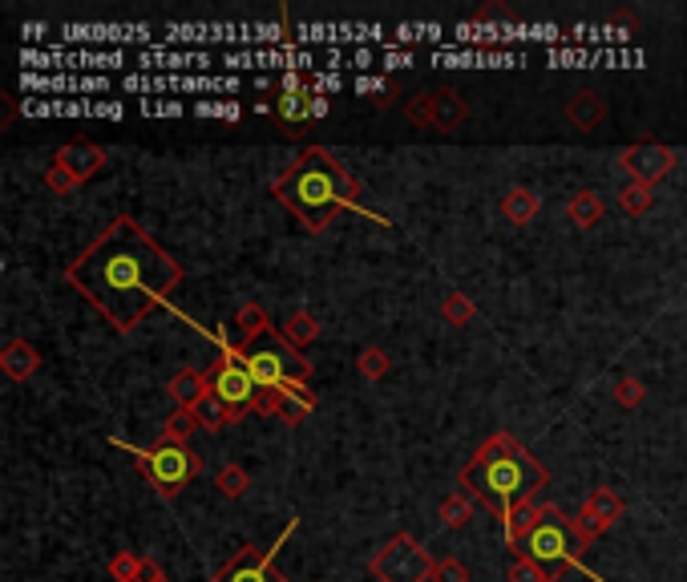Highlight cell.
Instances as JSON below:
<instances>
[{
    "label": "cell",
    "instance_id": "6da1fadb",
    "mask_svg": "<svg viewBox=\"0 0 687 582\" xmlns=\"http://www.w3.org/2000/svg\"><path fill=\"white\" fill-rule=\"evenodd\" d=\"M65 279L114 332H134L182 287V263L130 215L114 219L69 267Z\"/></svg>",
    "mask_w": 687,
    "mask_h": 582
},
{
    "label": "cell",
    "instance_id": "7a4b0ae2",
    "mask_svg": "<svg viewBox=\"0 0 687 582\" xmlns=\"http://www.w3.org/2000/svg\"><path fill=\"white\" fill-rule=\"evenodd\" d=\"M550 481L546 465L510 433H494L461 469L465 494L485 506L494 518H510L518 506L534 502L542 494V485Z\"/></svg>",
    "mask_w": 687,
    "mask_h": 582
},
{
    "label": "cell",
    "instance_id": "3957f363",
    "mask_svg": "<svg viewBox=\"0 0 687 582\" xmlns=\"http://www.w3.org/2000/svg\"><path fill=\"white\" fill-rule=\"evenodd\" d=\"M275 199L300 219L304 231H324L336 211H360V186L336 162V154H328L324 146H308L279 174Z\"/></svg>",
    "mask_w": 687,
    "mask_h": 582
},
{
    "label": "cell",
    "instance_id": "277c9868",
    "mask_svg": "<svg viewBox=\"0 0 687 582\" xmlns=\"http://www.w3.org/2000/svg\"><path fill=\"white\" fill-rule=\"evenodd\" d=\"M591 542H595V538L582 530L578 518H566L558 506H542L534 530H530L526 542H522V558L538 562V566L546 570V578L558 582L570 566H582V550L591 546Z\"/></svg>",
    "mask_w": 687,
    "mask_h": 582
},
{
    "label": "cell",
    "instance_id": "5b68a950",
    "mask_svg": "<svg viewBox=\"0 0 687 582\" xmlns=\"http://www.w3.org/2000/svg\"><path fill=\"white\" fill-rule=\"evenodd\" d=\"M235 356L247 364V372L259 380V388H267V393H279L287 384H308V376H312L308 356H300V348L279 328H267L255 340H239Z\"/></svg>",
    "mask_w": 687,
    "mask_h": 582
},
{
    "label": "cell",
    "instance_id": "8992f818",
    "mask_svg": "<svg viewBox=\"0 0 687 582\" xmlns=\"http://www.w3.org/2000/svg\"><path fill=\"white\" fill-rule=\"evenodd\" d=\"M130 453H134L138 473L154 485V490H158L166 502H174V498L186 490V485L203 473V457L194 453L190 445L170 441V437L154 441L150 449H130Z\"/></svg>",
    "mask_w": 687,
    "mask_h": 582
},
{
    "label": "cell",
    "instance_id": "52a82bcc",
    "mask_svg": "<svg viewBox=\"0 0 687 582\" xmlns=\"http://www.w3.org/2000/svg\"><path fill=\"white\" fill-rule=\"evenodd\" d=\"M207 376H211V393H215L235 417L267 413L271 393H267V388H259V380L247 372V364L235 356V348H223V356L207 368Z\"/></svg>",
    "mask_w": 687,
    "mask_h": 582
},
{
    "label": "cell",
    "instance_id": "ba28073f",
    "mask_svg": "<svg viewBox=\"0 0 687 582\" xmlns=\"http://www.w3.org/2000/svg\"><path fill=\"white\" fill-rule=\"evenodd\" d=\"M433 570H437V558L413 534H392L372 554L376 582H433Z\"/></svg>",
    "mask_w": 687,
    "mask_h": 582
},
{
    "label": "cell",
    "instance_id": "9c48e42d",
    "mask_svg": "<svg viewBox=\"0 0 687 582\" xmlns=\"http://www.w3.org/2000/svg\"><path fill=\"white\" fill-rule=\"evenodd\" d=\"M21 65H25V73H37V69H61V73H69V69H118V65H130V53H122V49H25L21 53Z\"/></svg>",
    "mask_w": 687,
    "mask_h": 582
},
{
    "label": "cell",
    "instance_id": "30bf717a",
    "mask_svg": "<svg viewBox=\"0 0 687 582\" xmlns=\"http://www.w3.org/2000/svg\"><path fill=\"white\" fill-rule=\"evenodd\" d=\"M296 526H300V522H291L271 546H243V550L215 574V582H287V578L275 570V550H279L291 534H296Z\"/></svg>",
    "mask_w": 687,
    "mask_h": 582
},
{
    "label": "cell",
    "instance_id": "8fae6325",
    "mask_svg": "<svg viewBox=\"0 0 687 582\" xmlns=\"http://www.w3.org/2000/svg\"><path fill=\"white\" fill-rule=\"evenodd\" d=\"M61 45H150V25H61ZM154 49V45H150Z\"/></svg>",
    "mask_w": 687,
    "mask_h": 582
},
{
    "label": "cell",
    "instance_id": "7c38bea8",
    "mask_svg": "<svg viewBox=\"0 0 687 582\" xmlns=\"http://www.w3.org/2000/svg\"><path fill=\"white\" fill-rule=\"evenodd\" d=\"M619 166L631 174V182L655 186L659 178L671 174L675 150H671V146H659V142H639V146H627V150L619 154Z\"/></svg>",
    "mask_w": 687,
    "mask_h": 582
},
{
    "label": "cell",
    "instance_id": "4fadbf2b",
    "mask_svg": "<svg viewBox=\"0 0 687 582\" xmlns=\"http://www.w3.org/2000/svg\"><path fill=\"white\" fill-rule=\"evenodd\" d=\"M110 85L102 73H21L25 93H106Z\"/></svg>",
    "mask_w": 687,
    "mask_h": 582
},
{
    "label": "cell",
    "instance_id": "5bb4252c",
    "mask_svg": "<svg viewBox=\"0 0 687 582\" xmlns=\"http://www.w3.org/2000/svg\"><path fill=\"white\" fill-rule=\"evenodd\" d=\"M623 514H627V502H623L615 490H607V485H599V490H591V494L582 498L578 522H582V530L591 534V538H599V534H607Z\"/></svg>",
    "mask_w": 687,
    "mask_h": 582
},
{
    "label": "cell",
    "instance_id": "9a60e30c",
    "mask_svg": "<svg viewBox=\"0 0 687 582\" xmlns=\"http://www.w3.org/2000/svg\"><path fill=\"white\" fill-rule=\"evenodd\" d=\"M134 65L142 69V73H186V69H207V65H215L211 61V53H190V49H166V45H154V49H142L138 57H134Z\"/></svg>",
    "mask_w": 687,
    "mask_h": 582
},
{
    "label": "cell",
    "instance_id": "2e32d148",
    "mask_svg": "<svg viewBox=\"0 0 687 582\" xmlns=\"http://www.w3.org/2000/svg\"><path fill=\"white\" fill-rule=\"evenodd\" d=\"M300 45H364V41H384V25H300L296 29Z\"/></svg>",
    "mask_w": 687,
    "mask_h": 582
},
{
    "label": "cell",
    "instance_id": "e0dca14e",
    "mask_svg": "<svg viewBox=\"0 0 687 582\" xmlns=\"http://www.w3.org/2000/svg\"><path fill=\"white\" fill-rule=\"evenodd\" d=\"M53 166H57V170H65V174L81 186V182H89L97 170L106 166V150H102V146H93V142H69V146H61V150H57Z\"/></svg>",
    "mask_w": 687,
    "mask_h": 582
},
{
    "label": "cell",
    "instance_id": "ac0fdd59",
    "mask_svg": "<svg viewBox=\"0 0 687 582\" xmlns=\"http://www.w3.org/2000/svg\"><path fill=\"white\" fill-rule=\"evenodd\" d=\"M207 41L243 45V25H166L162 29V45H207Z\"/></svg>",
    "mask_w": 687,
    "mask_h": 582
},
{
    "label": "cell",
    "instance_id": "d6986e66",
    "mask_svg": "<svg viewBox=\"0 0 687 582\" xmlns=\"http://www.w3.org/2000/svg\"><path fill=\"white\" fill-rule=\"evenodd\" d=\"M312 409H316V393H312L308 384H287V388H279V393H271V405H267V413L279 417V421H287V425H300Z\"/></svg>",
    "mask_w": 687,
    "mask_h": 582
},
{
    "label": "cell",
    "instance_id": "ffe728a7",
    "mask_svg": "<svg viewBox=\"0 0 687 582\" xmlns=\"http://www.w3.org/2000/svg\"><path fill=\"white\" fill-rule=\"evenodd\" d=\"M562 114H566V122L574 130H595L607 118V102H603L595 89H578V93H570V102H566Z\"/></svg>",
    "mask_w": 687,
    "mask_h": 582
},
{
    "label": "cell",
    "instance_id": "44dd1931",
    "mask_svg": "<svg viewBox=\"0 0 687 582\" xmlns=\"http://www.w3.org/2000/svg\"><path fill=\"white\" fill-rule=\"evenodd\" d=\"M170 397H174L178 409H194L203 397H211V376H207V368H203V372H199V368L178 372V376L170 380Z\"/></svg>",
    "mask_w": 687,
    "mask_h": 582
},
{
    "label": "cell",
    "instance_id": "7402d4cb",
    "mask_svg": "<svg viewBox=\"0 0 687 582\" xmlns=\"http://www.w3.org/2000/svg\"><path fill=\"white\" fill-rule=\"evenodd\" d=\"M0 368H5L9 380H29L41 368V356L29 340H9L5 352H0Z\"/></svg>",
    "mask_w": 687,
    "mask_h": 582
},
{
    "label": "cell",
    "instance_id": "603a6c76",
    "mask_svg": "<svg viewBox=\"0 0 687 582\" xmlns=\"http://www.w3.org/2000/svg\"><path fill=\"white\" fill-rule=\"evenodd\" d=\"M429 102H433V130H457V126L465 122V102H461V93L437 89V93H429Z\"/></svg>",
    "mask_w": 687,
    "mask_h": 582
},
{
    "label": "cell",
    "instance_id": "cb8c5ba5",
    "mask_svg": "<svg viewBox=\"0 0 687 582\" xmlns=\"http://www.w3.org/2000/svg\"><path fill=\"white\" fill-rule=\"evenodd\" d=\"M538 207H542V199L530 190V186H514L506 199H502V215L514 223V227H526V223H534V215H538Z\"/></svg>",
    "mask_w": 687,
    "mask_h": 582
},
{
    "label": "cell",
    "instance_id": "d4e9b609",
    "mask_svg": "<svg viewBox=\"0 0 687 582\" xmlns=\"http://www.w3.org/2000/svg\"><path fill=\"white\" fill-rule=\"evenodd\" d=\"M566 219L574 223V227H595L599 219H603V199L595 190H578L574 199L566 203Z\"/></svg>",
    "mask_w": 687,
    "mask_h": 582
},
{
    "label": "cell",
    "instance_id": "484cf974",
    "mask_svg": "<svg viewBox=\"0 0 687 582\" xmlns=\"http://www.w3.org/2000/svg\"><path fill=\"white\" fill-rule=\"evenodd\" d=\"M194 421H199V429H207V433H219L223 425H231V421H239V417L211 393V397H203L199 405H194Z\"/></svg>",
    "mask_w": 687,
    "mask_h": 582
},
{
    "label": "cell",
    "instance_id": "4316f807",
    "mask_svg": "<svg viewBox=\"0 0 687 582\" xmlns=\"http://www.w3.org/2000/svg\"><path fill=\"white\" fill-rule=\"evenodd\" d=\"M215 490H219L223 498H243V494L251 490V473H247L243 465H223V469L215 473Z\"/></svg>",
    "mask_w": 687,
    "mask_h": 582
},
{
    "label": "cell",
    "instance_id": "83f0119b",
    "mask_svg": "<svg viewBox=\"0 0 687 582\" xmlns=\"http://www.w3.org/2000/svg\"><path fill=\"white\" fill-rule=\"evenodd\" d=\"M283 336L300 348V344H312V340L320 336V324H316V316H312V312H304V308H300V312H291V316H287Z\"/></svg>",
    "mask_w": 687,
    "mask_h": 582
},
{
    "label": "cell",
    "instance_id": "f1b7e54d",
    "mask_svg": "<svg viewBox=\"0 0 687 582\" xmlns=\"http://www.w3.org/2000/svg\"><path fill=\"white\" fill-rule=\"evenodd\" d=\"M473 510H477V502L461 490V494H449L445 502H441V522L449 526V530H461L469 518H473Z\"/></svg>",
    "mask_w": 687,
    "mask_h": 582
},
{
    "label": "cell",
    "instance_id": "f546056e",
    "mask_svg": "<svg viewBox=\"0 0 687 582\" xmlns=\"http://www.w3.org/2000/svg\"><path fill=\"white\" fill-rule=\"evenodd\" d=\"M433 65H457V69H477V65H489V49H437L433 53Z\"/></svg>",
    "mask_w": 687,
    "mask_h": 582
},
{
    "label": "cell",
    "instance_id": "4dcf8cb0",
    "mask_svg": "<svg viewBox=\"0 0 687 582\" xmlns=\"http://www.w3.org/2000/svg\"><path fill=\"white\" fill-rule=\"evenodd\" d=\"M142 574H146V558H138L130 550H122V554L110 558V578L114 582H142Z\"/></svg>",
    "mask_w": 687,
    "mask_h": 582
},
{
    "label": "cell",
    "instance_id": "1f68e13d",
    "mask_svg": "<svg viewBox=\"0 0 687 582\" xmlns=\"http://www.w3.org/2000/svg\"><path fill=\"white\" fill-rule=\"evenodd\" d=\"M619 207H623L627 215H647V211H651V186L627 182V186L619 190Z\"/></svg>",
    "mask_w": 687,
    "mask_h": 582
},
{
    "label": "cell",
    "instance_id": "d6a6232c",
    "mask_svg": "<svg viewBox=\"0 0 687 582\" xmlns=\"http://www.w3.org/2000/svg\"><path fill=\"white\" fill-rule=\"evenodd\" d=\"M235 324H239L243 340H255V336H263V332L271 328V324H267V312H263L259 304H243L239 316H235Z\"/></svg>",
    "mask_w": 687,
    "mask_h": 582
},
{
    "label": "cell",
    "instance_id": "836d02e7",
    "mask_svg": "<svg viewBox=\"0 0 687 582\" xmlns=\"http://www.w3.org/2000/svg\"><path fill=\"white\" fill-rule=\"evenodd\" d=\"M194 429H199V421H194V409H174V417L166 421L162 437H170V441H182V445H190Z\"/></svg>",
    "mask_w": 687,
    "mask_h": 582
},
{
    "label": "cell",
    "instance_id": "e575fe53",
    "mask_svg": "<svg viewBox=\"0 0 687 582\" xmlns=\"http://www.w3.org/2000/svg\"><path fill=\"white\" fill-rule=\"evenodd\" d=\"M308 102H312V89H304V93H279V118H287V122H300V118H308Z\"/></svg>",
    "mask_w": 687,
    "mask_h": 582
},
{
    "label": "cell",
    "instance_id": "d590c367",
    "mask_svg": "<svg viewBox=\"0 0 687 582\" xmlns=\"http://www.w3.org/2000/svg\"><path fill=\"white\" fill-rule=\"evenodd\" d=\"M441 316L449 320V324H469L473 320V304H469V296H461V291H453V296H445V304H441Z\"/></svg>",
    "mask_w": 687,
    "mask_h": 582
},
{
    "label": "cell",
    "instance_id": "8d00e7d4",
    "mask_svg": "<svg viewBox=\"0 0 687 582\" xmlns=\"http://www.w3.org/2000/svg\"><path fill=\"white\" fill-rule=\"evenodd\" d=\"M356 368H360L368 380H380V376H388V368H392V364H388V356H384L380 348H364V352H360V360H356Z\"/></svg>",
    "mask_w": 687,
    "mask_h": 582
},
{
    "label": "cell",
    "instance_id": "74e56055",
    "mask_svg": "<svg viewBox=\"0 0 687 582\" xmlns=\"http://www.w3.org/2000/svg\"><path fill=\"white\" fill-rule=\"evenodd\" d=\"M146 118H182L186 106L174 102V97H166V102H158V97H142V106H138Z\"/></svg>",
    "mask_w": 687,
    "mask_h": 582
},
{
    "label": "cell",
    "instance_id": "f35d334b",
    "mask_svg": "<svg viewBox=\"0 0 687 582\" xmlns=\"http://www.w3.org/2000/svg\"><path fill=\"white\" fill-rule=\"evenodd\" d=\"M243 110L235 102H211V97H203V102H194V118H227L235 122Z\"/></svg>",
    "mask_w": 687,
    "mask_h": 582
},
{
    "label": "cell",
    "instance_id": "ab89813d",
    "mask_svg": "<svg viewBox=\"0 0 687 582\" xmlns=\"http://www.w3.org/2000/svg\"><path fill=\"white\" fill-rule=\"evenodd\" d=\"M643 397H647V388H643V384H639L635 376H623V380L615 384V401H619L623 409H635V405H639Z\"/></svg>",
    "mask_w": 687,
    "mask_h": 582
},
{
    "label": "cell",
    "instance_id": "60d3db41",
    "mask_svg": "<svg viewBox=\"0 0 687 582\" xmlns=\"http://www.w3.org/2000/svg\"><path fill=\"white\" fill-rule=\"evenodd\" d=\"M441 41L445 37V29L441 25H397V41L401 45H413V41Z\"/></svg>",
    "mask_w": 687,
    "mask_h": 582
},
{
    "label": "cell",
    "instance_id": "b9f144b4",
    "mask_svg": "<svg viewBox=\"0 0 687 582\" xmlns=\"http://www.w3.org/2000/svg\"><path fill=\"white\" fill-rule=\"evenodd\" d=\"M433 582H469V566L457 562V558H437Z\"/></svg>",
    "mask_w": 687,
    "mask_h": 582
},
{
    "label": "cell",
    "instance_id": "7bdbcfd3",
    "mask_svg": "<svg viewBox=\"0 0 687 582\" xmlns=\"http://www.w3.org/2000/svg\"><path fill=\"white\" fill-rule=\"evenodd\" d=\"M405 118L413 126H433V102H429V93H417L413 102L405 106Z\"/></svg>",
    "mask_w": 687,
    "mask_h": 582
},
{
    "label": "cell",
    "instance_id": "ee69618b",
    "mask_svg": "<svg viewBox=\"0 0 687 582\" xmlns=\"http://www.w3.org/2000/svg\"><path fill=\"white\" fill-rule=\"evenodd\" d=\"M510 582H550V578H546V570H542L538 562L518 558V562L510 566Z\"/></svg>",
    "mask_w": 687,
    "mask_h": 582
},
{
    "label": "cell",
    "instance_id": "f6af8a7d",
    "mask_svg": "<svg viewBox=\"0 0 687 582\" xmlns=\"http://www.w3.org/2000/svg\"><path fill=\"white\" fill-rule=\"evenodd\" d=\"M409 65H417V53L413 49H384V57H380V69L388 73V69H409Z\"/></svg>",
    "mask_w": 687,
    "mask_h": 582
},
{
    "label": "cell",
    "instance_id": "bcb514c9",
    "mask_svg": "<svg viewBox=\"0 0 687 582\" xmlns=\"http://www.w3.org/2000/svg\"><path fill=\"white\" fill-rule=\"evenodd\" d=\"M356 93H380V97H388V93H392V85H388V77L360 73V77H356Z\"/></svg>",
    "mask_w": 687,
    "mask_h": 582
},
{
    "label": "cell",
    "instance_id": "7dc6e473",
    "mask_svg": "<svg viewBox=\"0 0 687 582\" xmlns=\"http://www.w3.org/2000/svg\"><path fill=\"white\" fill-rule=\"evenodd\" d=\"M308 85H312V93H336V89L344 85V77H340L336 69H328V73H316Z\"/></svg>",
    "mask_w": 687,
    "mask_h": 582
},
{
    "label": "cell",
    "instance_id": "c3c4849f",
    "mask_svg": "<svg viewBox=\"0 0 687 582\" xmlns=\"http://www.w3.org/2000/svg\"><path fill=\"white\" fill-rule=\"evenodd\" d=\"M45 182H49V186H53L57 194H73V190H77V182H73V178H69L65 170H57V166H53V170L45 174Z\"/></svg>",
    "mask_w": 687,
    "mask_h": 582
},
{
    "label": "cell",
    "instance_id": "681fc988",
    "mask_svg": "<svg viewBox=\"0 0 687 582\" xmlns=\"http://www.w3.org/2000/svg\"><path fill=\"white\" fill-rule=\"evenodd\" d=\"M122 114H126L122 102H97V97H93V118H110V122H118Z\"/></svg>",
    "mask_w": 687,
    "mask_h": 582
},
{
    "label": "cell",
    "instance_id": "f907efd6",
    "mask_svg": "<svg viewBox=\"0 0 687 582\" xmlns=\"http://www.w3.org/2000/svg\"><path fill=\"white\" fill-rule=\"evenodd\" d=\"M328 97L324 93H312V102H308V118H328Z\"/></svg>",
    "mask_w": 687,
    "mask_h": 582
},
{
    "label": "cell",
    "instance_id": "816d5d0a",
    "mask_svg": "<svg viewBox=\"0 0 687 582\" xmlns=\"http://www.w3.org/2000/svg\"><path fill=\"white\" fill-rule=\"evenodd\" d=\"M348 65H352V69H368V65H372V49H356V57H352Z\"/></svg>",
    "mask_w": 687,
    "mask_h": 582
},
{
    "label": "cell",
    "instance_id": "f5cc1de1",
    "mask_svg": "<svg viewBox=\"0 0 687 582\" xmlns=\"http://www.w3.org/2000/svg\"><path fill=\"white\" fill-rule=\"evenodd\" d=\"M49 29L45 25H25V41H37V37H45Z\"/></svg>",
    "mask_w": 687,
    "mask_h": 582
},
{
    "label": "cell",
    "instance_id": "db71d44e",
    "mask_svg": "<svg viewBox=\"0 0 687 582\" xmlns=\"http://www.w3.org/2000/svg\"><path fill=\"white\" fill-rule=\"evenodd\" d=\"M154 582H170V578H166V574H162V578H154Z\"/></svg>",
    "mask_w": 687,
    "mask_h": 582
}]
</instances>
